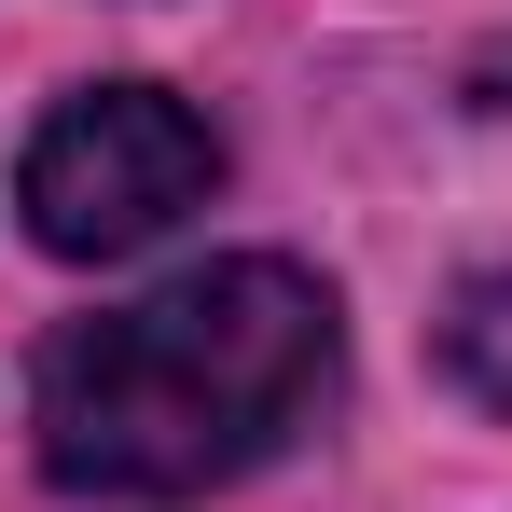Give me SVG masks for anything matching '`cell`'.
Instances as JSON below:
<instances>
[{
  "label": "cell",
  "instance_id": "2",
  "mask_svg": "<svg viewBox=\"0 0 512 512\" xmlns=\"http://www.w3.org/2000/svg\"><path fill=\"white\" fill-rule=\"evenodd\" d=\"M208 194H222V139L167 84H84L14 153V208H28V236L56 263H125V250H153L180 208H208Z\"/></svg>",
  "mask_w": 512,
  "mask_h": 512
},
{
  "label": "cell",
  "instance_id": "1",
  "mask_svg": "<svg viewBox=\"0 0 512 512\" xmlns=\"http://www.w3.org/2000/svg\"><path fill=\"white\" fill-rule=\"evenodd\" d=\"M346 388V319L305 263H194L139 305H97L28 374V443L70 499H208L291 457Z\"/></svg>",
  "mask_w": 512,
  "mask_h": 512
},
{
  "label": "cell",
  "instance_id": "3",
  "mask_svg": "<svg viewBox=\"0 0 512 512\" xmlns=\"http://www.w3.org/2000/svg\"><path fill=\"white\" fill-rule=\"evenodd\" d=\"M443 374L512 416V277H471V291L443 305Z\"/></svg>",
  "mask_w": 512,
  "mask_h": 512
}]
</instances>
